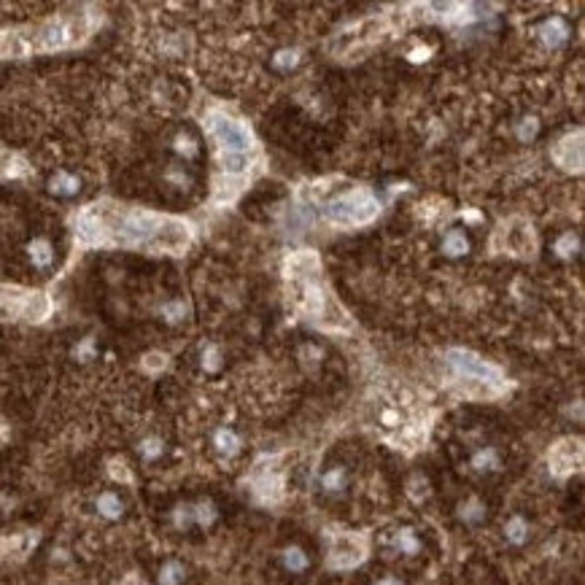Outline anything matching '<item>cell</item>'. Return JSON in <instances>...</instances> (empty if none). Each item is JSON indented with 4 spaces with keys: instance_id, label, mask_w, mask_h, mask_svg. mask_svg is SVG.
Wrapping results in <instances>:
<instances>
[{
    "instance_id": "cell-2",
    "label": "cell",
    "mask_w": 585,
    "mask_h": 585,
    "mask_svg": "<svg viewBox=\"0 0 585 585\" xmlns=\"http://www.w3.org/2000/svg\"><path fill=\"white\" fill-rule=\"evenodd\" d=\"M208 130L216 140L219 152H222V165L227 173L238 175L248 170V156H251V133L246 130V124L227 114H210Z\"/></svg>"
},
{
    "instance_id": "cell-4",
    "label": "cell",
    "mask_w": 585,
    "mask_h": 585,
    "mask_svg": "<svg viewBox=\"0 0 585 585\" xmlns=\"http://www.w3.org/2000/svg\"><path fill=\"white\" fill-rule=\"evenodd\" d=\"M448 364H450L464 380L483 386L485 394H488L491 389H499L502 386L499 370H497L494 364H488L485 359H480V356L469 354V351H450V354H448Z\"/></svg>"
},
{
    "instance_id": "cell-18",
    "label": "cell",
    "mask_w": 585,
    "mask_h": 585,
    "mask_svg": "<svg viewBox=\"0 0 585 585\" xmlns=\"http://www.w3.org/2000/svg\"><path fill=\"white\" fill-rule=\"evenodd\" d=\"M394 542H396V551L405 553V556H415V553L421 551V542H418L413 529H402V532L396 534Z\"/></svg>"
},
{
    "instance_id": "cell-5",
    "label": "cell",
    "mask_w": 585,
    "mask_h": 585,
    "mask_svg": "<svg viewBox=\"0 0 585 585\" xmlns=\"http://www.w3.org/2000/svg\"><path fill=\"white\" fill-rule=\"evenodd\" d=\"M364 542L354 534H337L332 539V551H329V564L335 569H351L356 567L364 558Z\"/></svg>"
},
{
    "instance_id": "cell-19",
    "label": "cell",
    "mask_w": 585,
    "mask_h": 585,
    "mask_svg": "<svg viewBox=\"0 0 585 585\" xmlns=\"http://www.w3.org/2000/svg\"><path fill=\"white\" fill-rule=\"evenodd\" d=\"M184 564H178V561H168L165 567L159 569V583L162 585H181L184 583Z\"/></svg>"
},
{
    "instance_id": "cell-8",
    "label": "cell",
    "mask_w": 585,
    "mask_h": 585,
    "mask_svg": "<svg viewBox=\"0 0 585 585\" xmlns=\"http://www.w3.org/2000/svg\"><path fill=\"white\" fill-rule=\"evenodd\" d=\"M539 38H542V43H545V46H551V49L561 46V43L569 38L567 19H561V17L545 19V22H542V27H539Z\"/></svg>"
},
{
    "instance_id": "cell-3",
    "label": "cell",
    "mask_w": 585,
    "mask_h": 585,
    "mask_svg": "<svg viewBox=\"0 0 585 585\" xmlns=\"http://www.w3.org/2000/svg\"><path fill=\"white\" fill-rule=\"evenodd\" d=\"M327 216L329 222L340 224V227L367 224L378 216V200L367 189H354L343 197H337L335 203H329Z\"/></svg>"
},
{
    "instance_id": "cell-26",
    "label": "cell",
    "mask_w": 585,
    "mask_h": 585,
    "mask_svg": "<svg viewBox=\"0 0 585 585\" xmlns=\"http://www.w3.org/2000/svg\"><path fill=\"white\" fill-rule=\"evenodd\" d=\"M537 127H539V124H537V119H523V124H520V127H518V138H534V135H537Z\"/></svg>"
},
{
    "instance_id": "cell-6",
    "label": "cell",
    "mask_w": 585,
    "mask_h": 585,
    "mask_svg": "<svg viewBox=\"0 0 585 585\" xmlns=\"http://www.w3.org/2000/svg\"><path fill=\"white\" fill-rule=\"evenodd\" d=\"M577 464H580V443L567 440L551 450V466L556 475H569Z\"/></svg>"
},
{
    "instance_id": "cell-24",
    "label": "cell",
    "mask_w": 585,
    "mask_h": 585,
    "mask_svg": "<svg viewBox=\"0 0 585 585\" xmlns=\"http://www.w3.org/2000/svg\"><path fill=\"white\" fill-rule=\"evenodd\" d=\"M483 516H485V510H483V504L478 499H466L462 504V518H464L466 523H478Z\"/></svg>"
},
{
    "instance_id": "cell-25",
    "label": "cell",
    "mask_w": 585,
    "mask_h": 585,
    "mask_svg": "<svg viewBox=\"0 0 585 585\" xmlns=\"http://www.w3.org/2000/svg\"><path fill=\"white\" fill-rule=\"evenodd\" d=\"M300 62V54L292 52V49H283V52H278L276 57H273V65H276L278 70H289L294 68Z\"/></svg>"
},
{
    "instance_id": "cell-1",
    "label": "cell",
    "mask_w": 585,
    "mask_h": 585,
    "mask_svg": "<svg viewBox=\"0 0 585 585\" xmlns=\"http://www.w3.org/2000/svg\"><path fill=\"white\" fill-rule=\"evenodd\" d=\"M79 235L86 243H121V246H146L156 251H181L189 243V227L184 222L143 210L95 206L81 213Z\"/></svg>"
},
{
    "instance_id": "cell-17",
    "label": "cell",
    "mask_w": 585,
    "mask_h": 585,
    "mask_svg": "<svg viewBox=\"0 0 585 585\" xmlns=\"http://www.w3.org/2000/svg\"><path fill=\"white\" fill-rule=\"evenodd\" d=\"M504 537H507V542H513V545H523L526 537H529V523H526L520 516H513L507 520V526H504Z\"/></svg>"
},
{
    "instance_id": "cell-9",
    "label": "cell",
    "mask_w": 585,
    "mask_h": 585,
    "mask_svg": "<svg viewBox=\"0 0 585 585\" xmlns=\"http://www.w3.org/2000/svg\"><path fill=\"white\" fill-rule=\"evenodd\" d=\"M213 448H216L222 456H235V453L241 450V437H238V431L227 429V426L216 429L213 431Z\"/></svg>"
},
{
    "instance_id": "cell-13",
    "label": "cell",
    "mask_w": 585,
    "mask_h": 585,
    "mask_svg": "<svg viewBox=\"0 0 585 585\" xmlns=\"http://www.w3.org/2000/svg\"><path fill=\"white\" fill-rule=\"evenodd\" d=\"M472 466L478 472H497L502 466V459L494 448H480V450L472 453Z\"/></svg>"
},
{
    "instance_id": "cell-15",
    "label": "cell",
    "mask_w": 585,
    "mask_h": 585,
    "mask_svg": "<svg viewBox=\"0 0 585 585\" xmlns=\"http://www.w3.org/2000/svg\"><path fill=\"white\" fill-rule=\"evenodd\" d=\"M345 485H348V472H345L343 466H332V469H327L321 475V488L327 494H340Z\"/></svg>"
},
{
    "instance_id": "cell-7",
    "label": "cell",
    "mask_w": 585,
    "mask_h": 585,
    "mask_svg": "<svg viewBox=\"0 0 585 585\" xmlns=\"http://www.w3.org/2000/svg\"><path fill=\"white\" fill-rule=\"evenodd\" d=\"M583 135L577 133L574 138L569 135V138H564L561 143H558V149H556V159H558V165H564L567 170H580L583 168Z\"/></svg>"
},
{
    "instance_id": "cell-27",
    "label": "cell",
    "mask_w": 585,
    "mask_h": 585,
    "mask_svg": "<svg viewBox=\"0 0 585 585\" xmlns=\"http://www.w3.org/2000/svg\"><path fill=\"white\" fill-rule=\"evenodd\" d=\"M162 313H165L170 321H175V318H181V316L187 313V308H184V302H168V305L162 308Z\"/></svg>"
},
{
    "instance_id": "cell-14",
    "label": "cell",
    "mask_w": 585,
    "mask_h": 585,
    "mask_svg": "<svg viewBox=\"0 0 585 585\" xmlns=\"http://www.w3.org/2000/svg\"><path fill=\"white\" fill-rule=\"evenodd\" d=\"M283 567L289 569L292 574H302V572L310 567L308 553L302 551L300 545H292V548H286V551H283Z\"/></svg>"
},
{
    "instance_id": "cell-20",
    "label": "cell",
    "mask_w": 585,
    "mask_h": 585,
    "mask_svg": "<svg viewBox=\"0 0 585 585\" xmlns=\"http://www.w3.org/2000/svg\"><path fill=\"white\" fill-rule=\"evenodd\" d=\"M191 516H194V523L210 526L216 520V507L210 502H197V504H191Z\"/></svg>"
},
{
    "instance_id": "cell-29",
    "label": "cell",
    "mask_w": 585,
    "mask_h": 585,
    "mask_svg": "<svg viewBox=\"0 0 585 585\" xmlns=\"http://www.w3.org/2000/svg\"><path fill=\"white\" fill-rule=\"evenodd\" d=\"M375 585H402V583H399L396 577H383V580H378Z\"/></svg>"
},
{
    "instance_id": "cell-21",
    "label": "cell",
    "mask_w": 585,
    "mask_h": 585,
    "mask_svg": "<svg viewBox=\"0 0 585 585\" xmlns=\"http://www.w3.org/2000/svg\"><path fill=\"white\" fill-rule=\"evenodd\" d=\"M173 149H175L178 154L184 156V159H191V156H197V143H194V138H191V135H187V133L175 135V143H173Z\"/></svg>"
},
{
    "instance_id": "cell-23",
    "label": "cell",
    "mask_w": 585,
    "mask_h": 585,
    "mask_svg": "<svg viewBox=\"0 0 585 585\" xmlns=\"http://www.w3.org/2000/svg\"><path fill=\"white\" fill-rule=\"evenodd\" d=\"M162 440H159V437H146V440H143V443H140L138 445V450H140V456H143V459H149V462H152V459H159V456H162Z\"/></svg>"
},
{
    "instance_id": "cell-10",
    "label": "cell",
    "mask_w": 585,
    "mask_h": 585,
    "mask_svg": "<svg viewBox=\"0 0 585 585\" xmlns=\"http://www.w3.org/2000/svg\"><path fill=\"white\" fill-rule=\"evenodd\" d=\"M27 257H30V262H33V267H38V270H46V267L54 262L52 243L43 241V238H38V241H33L30 246H27Z\"/></svg>"
},
{
    "instance_id": "cell-11",
    "label": "cell",
    "mask_w": 585,
    "mask_h": 585,
    "mask_svg": "<svg viewBox=\"0 0 585 585\" xmlns=\"http://www.w3.org/2000/svg\"><path fill=\"white\" fill-rule=\"evenodd\" d=\"M95 507H98V513H100V516L111 518V520L121 518V513H124V502H121L119 494H114V491H105V494H100L98 502H95Z\"/></svg>"
},
{
    "instance_id": "cell-16",
    "label": "cell",
    "mask_w": 585,
    "mask_h": 585,
    "mask_svg": "<svg viewBox=\"0 0 585 585\" xmlns=\"http://www.w3.org/2000/svg\"><path fill=\"white\" fill-rule=\"evenodd\" d=\"M443 251H445L448 257H462V254H466L469 251V241H466L464 232L462 229H450L445 235V241H443Z\"/></svg>"
},
{
    "instance_id": "cell-28",
    "label": "cell",
    "mask_w": 585,
    "mask_h": 585,
    "mask_svg": "<svg viewBox=\"0 0 585 585\" xmlns=\"http://www.w3.org/2000/svg\"><path fill=\"white\" fill-rule=\"evenodd\" d=\"M203 364H206L208 370H216V367H219V348L208 345V351L203 354Z\"/></svg>"
},
{
    "instance_id": "cell-12",
    "label": "cell",
    "mask_w": 585,
    "mask_h": 585,
    "mask_svg": "<svg viewBox=\"0 0 585 585\" xmlns=\"http://www.w3.org/2000/svg\"><path fill=\"white\" fill-rule=\"evenodd\" d=\"M81 189V181L73 175V173H57L52 181H49V191H54V194H62V197H70V194H76V191Z\"/></svg>"
},
{
    "instance_id": "cell-22",
    "label": "cell",
    "mask_w": 585,
    "mask_h": 585,
    "mask_svg": "<svg viewBox=\"0 0 585 585\" xmlns=\"http://www.w3.org/2000/svg\"><path fill=\"white\" fill-rule=\"evenodd\" d=\"M577 248H580V241H577V235H572V232H564V235L556 241V251H558V257H572Z\"/></svg>"
}]
</instances>
